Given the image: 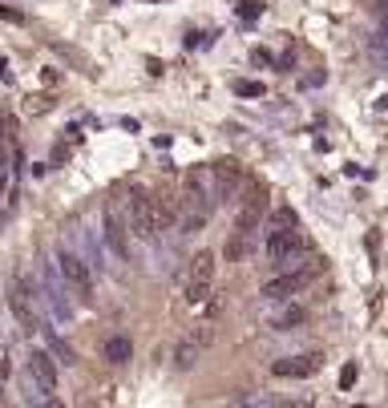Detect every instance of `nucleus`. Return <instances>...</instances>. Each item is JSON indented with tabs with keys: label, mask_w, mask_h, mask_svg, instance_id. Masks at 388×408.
Wrapping results in <instances>:
<instances>
[{
	"label": "nucleus",
	"mask_w": 388,
	"mask_h": 408,
	"mask_svg": "<svg viewBox=\"0 0 388 408\" xmlns=\"http://www.w3.org/2000/svg\"><path fill=\"white\" fill-rule=\"evenodd\" d=\"M263 251H267V259L275 263V267H299V263L311 255V243H307V235L299 227H283V230H267V243H263Z\"/></svg>",
	"instance_id": "1"
},
{
	"label": "nucleus",
	"mask_w": 388,
	"mask_h": 408,
	"mask_svg": "<svg viewBox=\"0 0 388 408\" xmlns=\"http://www.w3.org/2000/svg\"><path fill=\"white\" fill-rule=\"evenodd\" d=\"M57 275L69 287V295H77V303H89L93 299V271H89V263L81 259L77 251L57 246Z\"/></svg>",
	"instance_id": "2"
},
{
	"label": "nucleus",
	"mask_w": 388,
	"mask_h": 408,
	"mask_svg": "<svg viewBox=\"0 0 388 408\" xmlns=\"http://www.w3.org/2000/svg\"><path fill=\"white\" fill-rule=\"evenodd\" d=\"M323 271V259H316V255H307L299 267H287L279 279H271V283H263V299H291V295H299L311 283V279Z\"/></svg>",
	"instance_id": "3"
},
{
	"label": "nucleus",
	"mask_w": 388,
	"mask_h": 408,
	"mask_svg": "<svg viewBox=\"0 0 388 408\" xmlns=\"http://www.w3.org/2000/svg\"><path fill=\"white\" fill-rule=\"evenodd\" d=\"M214 255L210 251H198L190 259V271H186V303L198 308V303H207L210 291H214Z\"/></svg>",
	"instance_id": "4"
},
{
	"label": "nucleus",
	"mask_w": 388,
	"mask_h": 408,
	"mask_svg": "<svg viewBox=\"0 0 388 408\" xmlns=\"http://www.w3.org/2000/svg\"><path fill=\"white\" fill-rule=\"evenodd\" d=\"M126 227L138 235V239H158V218H154V198L142 195V190H129L126 198Z\"/></svg>",
	"instance_id": "5"
},
{
	"label": "nucleus",
	"mask_w": 388,
	"mask_h": 408,
	"mask_svg": "<svg viewBox=\"0 0 388 408\" xmlns=\"http://www.w3.org/2000/svg\"><path fill=\"white\" fill-rule=\"evenodd\" d=\"M101 239L113 251V259H129V227L117 214V206H105V214H101Z\"/></svg>",
	"instance_id": "6"
},
{
	"label": "nucleus",
	"mask_w": 388,
	"mask_h": 408,
	"mask_svg": "<svg viewBox=\"0 0 388 408\" xmlns=\"http://www.w3.org/2000/svg\"><path fill=\"white\" fill-rule=\"evenodd\" d=\"M210 343H214V327H210V324L194 327L190 336H186V340L174 348V368H182V372H186V368H194V364H198V356L207 352Z\"/></svg>",
	"instance_id": "7"
},
{
	"label": "nucleus",
	"mask_w": 388,
	"mask_h": 408,
	"mask_svg": "<svg viewBox=\"0 0 388 408\" xmlns=\"http://www.w3.org/2000/svg\"><path fill=\"white\" fill-rule=\"evenodd\" d=\"M320 368H323L320 352H304V356H287V360H275L271 364V372L279 380H311Z\"/></svg>",
	"instance_id": "8"
},
{
	"label": "nucleus",
	"mask_w": 388,
	"mask_h": 408,
	"mask_svg": "<svg viewBox=\"0 0 388 408\" xmlns=\"http://www.w3.org/2000/svg\"><path fill=\"white\" fill-rule=\"evenodd\" d=\"M29 384H37L41 396L57 392V360L48 356V352H41V348L29 352Z\"/></svg>",
	"instance_id": "9"
},
{
	"label": "nucleus",
	"mask_w": 388,
	"mask_h": 408,
	"mask_svg": "<svg viewBox=\"0 0 388 408\" xmlns=\"http://www.w3.org/2000/svg\"><path fill=\"white\" fill-rule=\"evenodd\" d=\"M242 186V170L239 162H219L210 166V195H214V202H226V198H235Z\"/></svg>",
	"instance_id": "10"
},
{
	"label": "nucleus",
	"mask_w": 388,
	"mask_h": 408,
	"mask_svg": "<svg viewBox=\"0 0 388 408\" xmlns=\"http://www.w3.org/2000/svg\"><path fill=\"white\" fill-rule=\"evenodd\" d=\"M263 211H267V190H263V186H251V190H247V198H239V214H235V227H239L242 235H251V230L259 227Z\"/></svg>",
	"instance_id": "11"
},
{
	"label": "nucleus",
	"mask_w": 388,
	"mask_h": 408,
	"mask_svg": "<svg viewBox=\"0 0 388 408\" xmlns=\"http://www.w3.org/2000/svg\"><path fill=\"white\" fill-rule=\"evenodd\" d=\"M8 308H13L16 324L25 327V331H41V327H37V303H32V291L20 283V279L8 287Z\"/></svg>",
	"instance_id": "12"
},
{
	"label": "nucleus",
	"mask_w": 388,
	"mask_h": 408,
	"mask_svg": "<svg viewBox=\"0 0 388 408\" xmlns=\"http://www.w3.org/2000/svg\"><path fill=\"white\" fill-rule=\"evenodd\" d=\"M45 299H48V308H53V315L57 320H73V303H69V287L61 283V275H57V267L53 271H45Z\"/></svg>",
	"instance_id": "13"
},
{
	"label": "nucleus",
	"mask_w": 388,
	"mask_h": 408,
	"mask_svg": "<svg viewBox=\"0 0 388 408\" xmlns=\"http://www.w3.org/2000/svg\"><path fill=\"white\" fill-rule=\"evenodd\" d=\"M267 324H271L275 331H291V327H304L307 324V311L295 308V303H287V308L271 311V315H267Z\"/></svg>",
	"instance_id": "14"
},
{
	"label": "nucleus",
	"mask_w": 388,
	"mask_h": 408,
	"mask_svg": "<svg viewBox=\"0 0 388 408\" xmlns=\"http://www.w3.org/2000/svg\"><path fill=\"white\" fill-rule=\"evenodd\" d=\"M101 356L110 360V364H126V360L134 356V343H129V336H110V340H105V348H101Z\"/></svg>",
	"instance_id": "15"
},
{
	"label": "nucleus",
	"mask_w": 388,
	"mask_h": 408,
	"mask_svg": "<svg viewBox=\"0 0 388 408\" xmlns=\"http://www.w3.org/2000/svg\"><path fill=\"white\" fill-rule=\"evenodd\" d=\"M283 227H295V211L291 206H279L271 214V223H267V230H283Z\"/></svg>",
	"instance_id": "16"
},
{
	"label": "nucleus",
	"mask_w": 388,
	"mask_h": 408,
	"mask_svg": "<svg viewBox=\"0 0 388 408\" xmlns=\"http://www.w3.org/2000/svg\"><path fill=\"white\" fill-rule=\"evenodd\" d=\"M247 251H251V246H247V235L239 230V239H231V243H226V259H242Z\"/></svg>",
	"instance_id": "17"
},
{
	"label": "nucleus",
	"mask_w": 388,
	"mask_h": 408,
	"mask_svg": "<svg viewBox=\"0 0 388 408\" xmlns=\"http://www.w3.org/2000/svg\"><path fill=\"white\" fill-rule=\"evenodd\" d=\"M231 89H235L239 98H263V85H259V81H235Z\"/></svg>",
	"instance_id": "18"
},
{
	"label": "nucleus",
	"mask_w": 388,
	"mask_h": 408,
	"mask_svg": "<svg viewBox=\"0 0 388 408\" xmlns=\"http://www.w3.org/2000/svg\"><path fill=\"white\" fill-rule=\"evenodd\" d=\"M48 343H53V352H57V356H61L65 364H73V348H69V343H65L61 336H53V331H48Z\"/></svg>",
	"instance_id": "19"
},
{
	"label": "nucleus",
	"mask_w": 388,
	"mask_h": 408,
	"mask_svg": "<svg viewBox=\"0 0 388 408\" xmlns=\"http://www.w3.org/2000/svg\"><path fill=\"white\" fill-rule=\"evenodd\" d=\"M356 376H360V368H356V364H344V368H340V388L348 392L356 384Z\"/></svg>",
	"instance_id": "20"
},
{
	"label": "nucleus",
	"mask_w": 388,
	"mask_h": 408,
	"mask_svg": "<svg viewBox=\"0 0 388 408\" xmlns=\"http://www.w3.org/2000/svg\"><path fill=\"white\" fill-rule=\"evenodd\" d=\"M259 13H263V4H255V0H247V4H239V17H242V20H255Z\"/></svg>",
	"instance_id": "21"
},
{
	"label": "nucleus",
	"mask_w": 388,
	"mask_h": 408,
	"mask_svg": "<svg viewBox=\"0 0 388 408\" xmlns=\"http://www.w3.org/2000/svg\"><path fill=\"white\" fill-rule=\"evenodd\" d=\"M29 110H32V114H45L48 101H45V98H32V101H29Z\"/></svg>",
	"instance_id": "22"
},
{
	"label": "nucleus",
	"mask_w": 388,
	"mask_h": 408,
	"mask_svg": "<svg viewBox=\"0 0 388 408\" xmlns=\"http://www.w3.org/2000/svg\"><path fill=\"white\" fill-rule=\"evenodd\" d=\"M255 65H271V53H267V49H255Z\"/></svg>",
	"instance_id": "23"
},
{
	"label": "nucleus",
	"mask_w": 388,
	"mask_h": 408,
	"mask_svg": "<svg viewBox=\"0 0 388 408\" xmlns=\"http://www.w3.org/2000/svg\"><path fill=\"white\" fill-rule=\"evenodd\" d=\"M4 376H8V356L0 352V380H4Z\"/></svg>",
	"instance_id": "24"
}]
</instances>
